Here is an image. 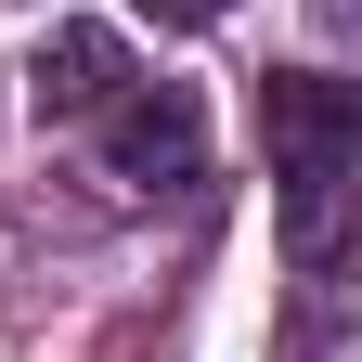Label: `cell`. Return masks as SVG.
Listing matches in <instances>:
<instances>
[{
	"label": "cell",
	"mask_w": 362,
	"mask_h": 362,
	"mask_svg": "<svg viewBox=\"0 0 362 362\" xmlns=\"http://www.w3.org/2000/svg\"><path fill=\"white\" fill-rule=\"evenodd\" d=\"M104 168L143 181V194H156V181H194V168H207V117H194V90H143V78H129L117 104H104Z\"/></svg>",
	"instance_id": "6da1fadb"
},
{
	"label": "cell",
	"mask_w": 362,
	"mask_h": 362,
	"mask_svg": "<svg viewBox=\"0 0 362 362\" xmlns=\"http://www.w3.org/2000/svg\"><path fill=\"white\" fill-rule=\"evenodd\" d=\"M129 13H156V26H220L233 0H129Z\"/></svg>",
	"instance_id": "277c9868"
},
{
	"label": "cell",
	"mask_w": 362,
	"mask_h": 362,
	"mask_svg": "<svg viewBox=\"0 0 362 362\" xmlns=\"http://www.w3.org/2000/svg\"><path fill=\"white\" fill-rule=\"evenodd\" d=\"M272 156H285V194L298 181H349V156H362L349 78H272Z\"/></svg>",
	"instance_id": "7a4b0ae2"
},
{
	"label": "cell",
	"mask_w": 362,
	"mask_h": 362,
	"mask_svg": "<svg viewBox=\"0 0 362 362\" xmlns=\"http://www.w3.org/2000/svg\"><path fill=\"white\" fill-rule=\"evenodd\" d=\"M117 90H129V39L117 26H52L39 39V78H26L39 117H104Z\"/></svg>",
	"instance_id": "3957f363"
}]
</instances>
